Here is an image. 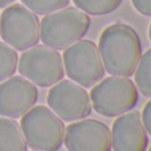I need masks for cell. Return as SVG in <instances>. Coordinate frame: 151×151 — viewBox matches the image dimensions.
Listing matches in <instances>:
<instances>
[{"instance_id":"1","label":"cell","mask_w":151,"mask_h":151,"mask_svg":"<svg viewBox=\"0 0 151 151\" xmlns=\"http://www.w3.org/2000/svg\"><path fill=\"white\" fill-rule=\"evenodd\" d=\"M98 52L105 72L110 76L130 77L142 56V44L137 31L123 23L106 27L99 36Z\"/></svg>"},{"instance_id":"2","label":"cell","mask_w":151,"mask_h":151,"mask_svg":"<svg viewBox=\"0 0 151 151\" xmlns=\"http://www.w3.org/2000/svg\"><path fill=\"white\" fill-rule=\"evenodd\" d=\"M90 28L88 13L74 7H65L45 15L40 23V40L56 50L66 49L86 35Z\"/></svg>"},{"instance_id":"3","label":"cell","mask_w":151,"mask_h":151,"mask_svg":"<svg viewBox=\"0 0 151 151\" xmlns=\"http://www.w3.org/2000/svg\"><path fill=\"white\" fill-rule=\"evenodd\" d=\"M20 129L27 146L36 151H57L64 143L65 126L47 106H33L21 115Z\"/></svg>"},{"instance_id":"4","label":"cell","mask_w":151,"mask_h":151,"mask_svg":"<svg viewBox=\"0 0 151 151\" xmlns=\"http://www.w3.org/2000/svg\"><path fill=\"white\" fill-rule=\"evenodd\" d=\"M90 104L104 117H118L137 106L139 99L135 83L127 77L113 76L101 80L90 90Z\"/></svg>"},{"instance_id":"5","label":"cell","mask_w":151,"mask_h":151,"mask_svg":"<svg viewBox=\"0 0 151 151\" xmlns=\"http://www.w3.org/2000/svg\"><path fill=\"white\" fill-rule=\"evenodd\" d=\"M17 70L40 88H49L64 77L63 56L47 45H35L24 50L17 63Z\"/></svg>"},{"instance_id":"6","label":"cell","mask_w":151,"mask_h":151,"mask_svg":"<svg viewBox=\"0 0 151 151\" xmlns=\"http://www.w3.org/2000/svg\"><path fill=\"white\" fill-rule=\"evenodd\" d=\"M64 72L82 88L94 86L105 76L98 47L90 40H78L64 49Z\"/></svg>"},{"instance_id":"7","label":"cell","mask_w":151,"mask_h":151,"mask_svg":"<svg viewBox=\"0 0 151 151\" xmlns=\"http://www.w3.org/2000/svg\"><path fill=\"white\" fill-rule=\"evenodd\" d=\"M0 36L15 50H27L40 40V21L36 13L21 4H12L0 16Z\"/></svg>"},{"instance_id":"8","label":"cell","mask_w":151,"mask_h":151,"mask_svg":"<svg viewBox=\"0 0 151 151\" xmlns=\"http://www.w3.org/2000/svg\"><path fill=\"white\" fill-rule=\"evenodd\" d=\"M47 102L49 109L60 119L68 122L83 119L91 113L88 91L70 80L58 81L55 83L48 91Z\"/></svg>"},{"instance_id":"9","label":"cell","mask_w":151,"mask_h":151,"mask_svg":"<svg viewBox=\"0 0 151 151\" xmlns=\"http://www.w3.org/2000/svg\"><path fill=\"white\" fill-rule=\"evenodd\" d=\"M64 145L68 151H110V130L101 121H78L65 127Z\"/></svg>"},{"instance_id":"10","label":"cell","mask_w":151,"mask_h":151,"mask_svg":"<svg viewBox=\"0 0 151 151\" xmlns=\"http://www.w3.org/2000/svg\"><path fill=\"white\" fill-rule=\"evenodd\" d=\"M39 98L35 83L24 77H9L0 82V115L5 118H20Z\"/></svg>"},{"instance_id":"11","label":"cell","mask_w":151,"mask_h":151,"mask_svg":"<svg viewBox=\"0 0 151 151\" xmlns=\"http://www.w3.org/2000/svg\"><path fill=\"white\" fill-rule=\"evenodd\" d=\"M111 147L114 151H146L149 137L141 119V113L130 110L118 115L111 127Z\"/></svg>"},{"instance_id":"12","label":"cell","mask_w":151,"mask_h":151,"mask_svg":"<svg viewBox=\"0 0 151 151\" xmlns=\"http://www.w3.org/2000/svg\"><path fill=\"white\" fill-rule=\"evenodd\" d=\"M0 151H27L20 125L11 118L0 117Z\"/></svg>"},{"instance_id":"13","label":"cell","mask_w":151,"mask_h":151,"mask_svg":"<svg viewBox=\"0 0 151 151\" xmlns=\"http://www.w3.org/2000/svg\"><path fill=\"white\" fill-rule=\"evenodd\" d=\"M135 74V86L145 97L151 98V49L146 50L141 56Z\"/></svg>"},{"instance_id":"14","label":"cell","mask_w":151,"mask_h":151,"mask_svg":"<svg viewBox=\"0 0 151 151\" xmlns=\"http://www.w3.org/2000/svg\"><path fill=\"white\" fill-rule=\"evenodd\" d=\"M76 7L89 15L99 16L114 12L122 4V0H73Z\"/></svg>"},{"instance_id":"15","label":"cell","mask_w":151,"mask_h":151,"mask_svg":"<svg viewBox=\"0 0 151 151\" xmlns=\"http://www.w3.org/2000/svg\"><path fill=\"white\" fill-rule=\"evenodd\" d=\"M17 63V52L5 42H0V82L8 80L15 74Z\"/></svg>"},{"instance_id":"16","label":"cell","mask_w":151,"mask_h":151,"mask_svg":"<svg viewBox=\"0 0 151 151\" xmlns=\"http://www.w3.org/2000/svg\"><path fill=\"white\" fill-rule=\"evenodd\" d=\"M69 1L70 0H21L24 7L39 15H48L55 11L63 9L68 7Z\"/></svg>"},{"instance_id":"17","label":"cell","mask_w":151,"mask_h":151,"mask_svg":"<svg viewBox=\"0 0 151 151\" xmlns=\"http://www.w3.org/2000/svg\"><path fill=\"white\" fill-rule=\"evenodd\" d=\"M141 119H142V123H143V127L146 130V133L151 135V99L145 105L143 111L141 114Z\"/></svg>"},{"instance_id":"18","label":"cell","mask_w":151,"mask_h":151,"mask_svg":"<svg viewBox=\"0 0 151 151\" xmlns=\"http://www.w3.org/2000/svg\"><path fill=\"white\" fill-rule=\"evenodd\" d=\"M134 8L145 16H151V0H131Z\"/></svg>"},{"instance_id":"19","label":"cell","mask_w":151,"mask_h":151,"mask_svg":"<svg viewBox=\"0 0 151 151\" xmlns=\"http://www.w3.org/2000/svg\"><path fill=\"white\" fill-rule=\"evenodd\" d=\"M15 0H0V8H5L7 5H9L11 3H13Z\"/></svg>"},{"instance_id":"20","label":"cell","mask_w":151,"mask_h":151,"mask_svg":"<svg viewBox=\"0 0 151 151\" xmlns=\"http://www.w3.org/2000/svg\"><path fill=\"white\" fill-rule=\"evenodd\" d=\"M149 37H150V41H151V23H150V27H149Z\"/></svg>"},{"instance_id":"21","label":"cell","mask_w":151,"mask_h":151,"mask_svg":"<svg viewBox=\"0 0 151 151\" xmlns=\"http://www.w3.org/2000/svg\"><path fill=\"white\" fill-rule=\"evenodd\" d=\"M149 151H151V146H150V149H149Z\"/></svg>"},{"instance_id":"22","label":"cell","mask_w":151,"mask_h":151,"mask_svg":"<svg viewBox=\"0 0 151 151\" xmlns=\"http://www.w3.org/2000/svg\"><path fill=\"white\" fill-rule=\"evenodd\" d=\"M35 151H36V150H35Z\"/></svg>"}]
</instances>
